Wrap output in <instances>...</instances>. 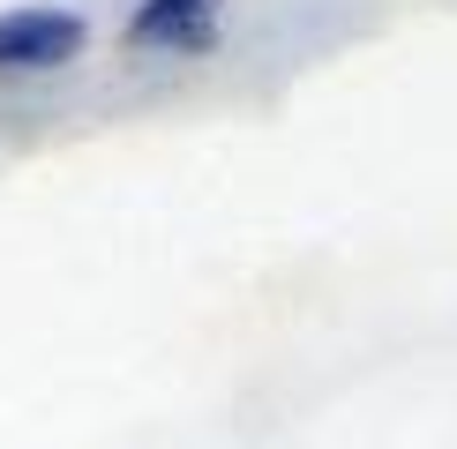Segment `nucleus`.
Listing matches in <instances>:
<instances>
[{"instance_id": "2", "label": "nucleus", "mask_w": 457, "mask_h": 449, "mask_svg": "<svg viewBox=\"0 0 457 449\" xmlns=\"http://www.w3.org/2000/svg\"><path fill=\"white\" fill-rule=\"evenodd\" d=\"M218 15H225V0H143L128 15V45L136 53H203Z\"/></svg>"}, {"instance_id": "1", "label": "nucleus", "mask_w": 457, "mask_h": 449, "mask_svg": "<svg viewBox=\"0 0 457 449\" xmlns=\"http://www.w3.org/2000/svg\"><path fill=\"white\" fill-rule=\"evenodd\" d=\"M83 15L75 8H8L0 15V75H46L83 53Z\"/></svg>"}]
</instances>
